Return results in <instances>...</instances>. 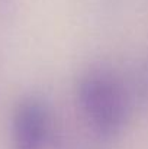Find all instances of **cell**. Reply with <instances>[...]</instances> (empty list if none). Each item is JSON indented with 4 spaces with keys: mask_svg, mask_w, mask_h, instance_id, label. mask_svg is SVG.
Wrapping results in <instances>:
<instances>
[{
    "mask_svg": "<svg viewBox=\"0 0 148 149\" xmlns=\"http://www.w3.org/2000/svg\"><path fill=\"white\" fill-rule=\"evenodd\" d=\"M79 103L92 123L103 136H113L123 127L129 100L119 78L105 71L86 74L79 83Z\"/></svg>",
    "mask_w": 148,
    "mask_h": 149,
    "instance_id": "1",
    "label": "cell"
},
{
    "mask_svg": "<svg viewBox=\"0 0 148 149\" xmlns=\"http://www.w3.org/2000/svg\"><path fill=\"white\" fill-rule=\"evenodd\" d=\"M49 133V111L38 97H25L12 116V149H42Z\"/></svg>",
    "mask_w": 148,
    "mask_h": 149,
    "instance_id": "2",
    "label": "cell"
}]
</instances>
